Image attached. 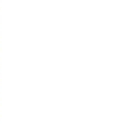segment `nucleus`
Returning a JSON list of instances; mask_svg holds the SVG:
<instances>
[]
</instances>
